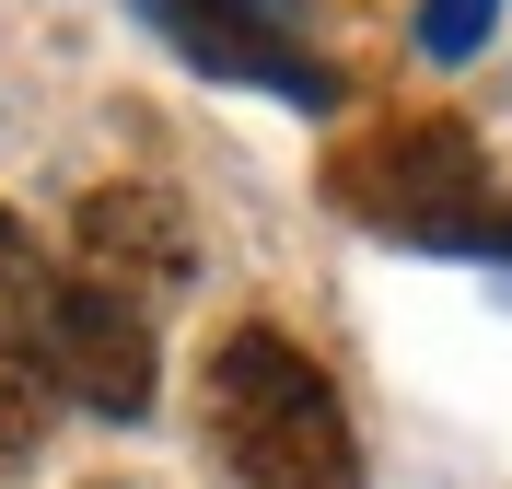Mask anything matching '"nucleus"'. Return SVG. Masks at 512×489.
I'll list each match as a JSON object with an SVG mask.
<instances>
[{
  "instance_id": "obj_1",
  "label": "nucleus",
  "mask_w": 512,
  "mask_h": 489,
  "mask_svg": "<svg viewBox=\"0 0 512 489\" xmlns=\"http://www.w3.org/2000/svg\"><path fill=\"white\" fill-rule=\"evenodd\" d=\"M0 361L35 396L105 408V420H140L152 408V315H128L82 268H59L12 210H0Z\"/></svg>"
},
{
  "instance_id": "obj_2",
  "label": "nucleus",
  "mask_w": 512,
  "mask_h": 489,
  "mask_svg": "<svg viewBox=\"0 0 512 489\" xmlns=\"http://www.w3.org/2000/svg\"><path fill=\"white\" fill-rule=\"evenodd\" d=\"M198 420H210V443H222V466L245 489H361L350 408H338V385L291 350L280 326H233L210 350Z\"/></svg>"
},
{
  "instance_id": "obj_3",
  "label": "nucleus",
  "mask_w": 512,
  "mask_h": 489,
  "mask_svg": "<svg viewBox=\"0 0 512 489\" xmlns=\"http://www.w3.org/2000/svg\"><path fill=\"white\" fill-rule=\"evenodd\" d=\"M338 198L373 233H408V245H443V257H512V198L454 117H419V129H384L373 152H350Z\"/></svg>"
},
{
  "instance_id": "obj_4",
  "label": "nucleus",
  "mask_w": 512,
  "mask_h": 489,
  "mask_svg": "<svg viewBox=\"0 0 512 489\" xmlns=\"http://www.w3.org/2000/svg\"><path fill=\"white\" fill-rule=\"evenodd\" d=\"M175 59H198L210 82H245V94H280V105H326L338 70L326 47L303 35V0H140Z\"/></svg>"
},
{
  "instance_id": "obj_5",
  "label": "nucleus",
  "mask_w": 512,
  "mask_h": 489,
  "mask_svg": "<svg viewBox=\"0 0 512 489\" xmlns=\"http://www.w3.org/2000/svg\"><path fill=\"white\" fill-rule=\"evenodd\" d=\"M70 268H82L94 292H117L128 315H152V303L198 268L187 210H175L163 187H140V175H117V187H94V198H82V257H70Z\"/></svg>"
},
{
  "instance_id": "obj_6",
  "label": "nucleus",
  "mask_w": 512,
  "mask_h": 489,
  "mask_svg": "<svg viewBox=\"0 0 512 489\" xmlns=\"http://www.w3.org/2000/svg\"><path fill=\"white\" fill-rule=\"evenodd\" d=\"M489 12H501V0H419V47H431V59H466L489 35Z\"/></svg>"
},
{
  "instance_id": "obj_7",
  "label": "nucleus",
  "mask_w": 512,
  "mask_h": 489,
  "mask_svg": "<svg viewBox=\"0 0 512 489\" xmlns=\"http://www.w3.org/2000/svg\"><path fill=\"white\" fill-rule=\"evenodd\" d=\"M35 420H47V396H35L24 373H12V361H0V466H12V455L35 443Z\"/></svg>"
}]
</instances>
